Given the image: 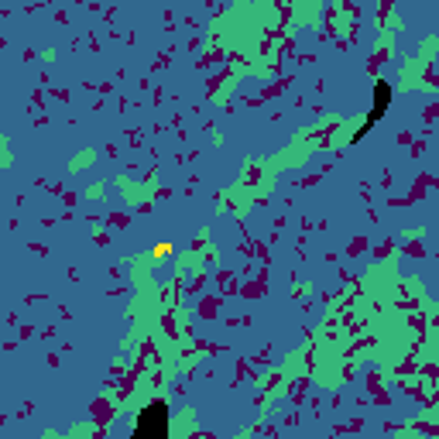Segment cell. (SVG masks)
<instances>
[{
  "mask_svg": "<svg viewBox=\"0 0 439 439\" xmlns=\"http://www.w3.org/2000/svg\"><path fill=\"white\" fill-rule=\"evenodd\" d=\"M388 103H392V86H388V82H378V86H374V110H371V117H367V127L378 124V117L388 110ZM367 127H364V131H367ZM364 131H360V134H364Z\"/></svg>",
  "mask_w": 439,
  "mask_h": 439,
  "instance_id": "7a4b0ae2",
  "label": "cell"
},
{
  "mask_svg": "<svg viewBox=\"0 0 439 439\" xmlns=\"http://www.w3.org/2000/svg\"><path fill=\"white\" fill-rule=\"evenodd\" d=\"M165 422H168V408L165 405H151L148 412H141L137 429L141 433H165Z\"/></svg>",
  "mask_w": 439,
  "mask_h": 439,
  "instance_id": "6da1fadb",
  "label": "cell"
}]
</instances>
